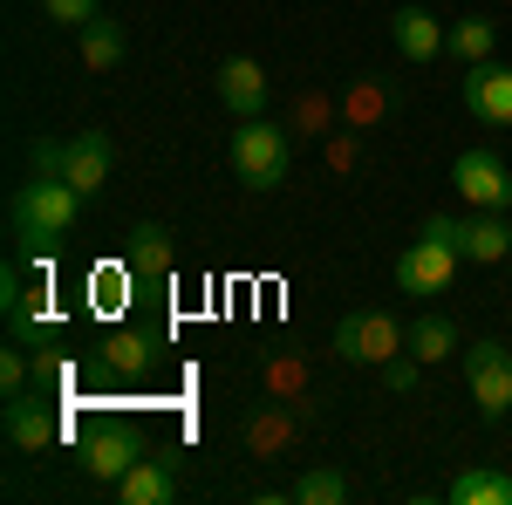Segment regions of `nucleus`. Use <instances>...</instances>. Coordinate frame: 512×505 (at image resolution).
<instances>
[{
  "mask_svg": "<svg viewBox=\"0 0 512 505\" xmlns=\"http://www.w3.org/2000/svg\"><path fill=\"white\" fill-rule=\"evenodd\" d=\"M123 267H130V280H164V273H171V233H164V226H137Z\"/></svg>",
  "mask_w": 512,
  "mask_h": 505,
  "instance_id": "nucleus-15",
  "label": "nucleus"
},
{
  "mask_svg": "<svg viewBox=\"0 0 512 505\" xmlns=\"http://www.w3.org/2000/svg\"><path fill=\"white\" fill-rule=\"evenodd\" d=\"M465 110L478 123H512V69L506 62H472L465 69Z\"/></svg>",
  "mask_w": 512,
  "mask_h": 505,
  "instance_id": "nucleus-10",
  "label": "nucleus"
},
{
  "mask_svg": "<svg viewBox=\"0 0 512 505\" xmlns=\"http://www.w3.org/2000/svg\"><path fill=\"white\" fill-rule=\"evenodd\" d=\"M110 369H117V376H144V369H151V342H144V335H110Z\"/></svg>",
  "mask_w": 512,
  "mask_h": 505,
  "instance_id": "nucleus-21",
  "label": "nucleus"
},
{
  "mask_svg": "<svg viewBox=\"0 0 512 505\" xmlns=\"http://www.w3.org/2000/svg\"><path fill=\"white\" fill-rule=\"evenodd\" d=\"M451 505H512V471H458L451 478Z\"/></svg>",
  "mask_w": 512,
  "mask_h": 505,
  "instance_id": "nucleus-16",
  "label": "nucleus"
},
{
  "mask_svg": "<svg viewBox=\"0 0 512 505\" xmlns=\"http://www.w3.org/2000/svg\"><path fill=\"white\" fill-rule=\"evenodd\" d=\"M41 14H48V21H55V28H89V21H96V0H41Z\"/></svg>",
  "mask_w": 512,
  "mask_h": 505,
  "instance_id": "nucleus-22",
  "label": "nucleus"
},
{
  "mask_svg": "<svg viewBox=\"0 0 512 505\" xmlns=\"http://www.w3.org/2000/svg\"><path fill=\"white\" fill-rule=\"evenodd\" d=\"M451 192L465 198L472 212H506L512 205V171L499 151H458L451 164Z\"/></svg>",
  "mask_w": 512,
  "mask_h": 505,
  "instance_id": "nucleus-6",
  "label": "nucleus"
},
{
  "mask_svg": "<svg viewBox=\"0 0 512 505\" xmlns=\"http://www.w3.org/2000/svg\"><path fill=\"white\" fill-rule=\"evenodd\" d=\"M465 349V335H458V321L451 314H417L410 321V355L417 362H444V355Z\"/></svg>",
  "mask_w": 512,
  "mask_h": 505,
  "instance_id": "nucleus-14",
  "label": "nucleus"
},
{
  "mask_svg": "<svg viewBox=\"0 0 512 505\" xmlns=\"http://www.w3.org/2000/svg\"><path fill=\"white\" fill-rule=\"evenodd\" d=\"M82 62H89V69H117V62H123V35H117V21H103V14H96V21L82 28Z\"/></svg>",
  "mask_w": 512,
  "mask_h": 505,
  "instance_id": "nucleus-19",
  "label": "nucleus"
},
{
  "mask_svg": "<svg viewBox=\"0 0 512 505\" xmlns=\"http://www.w3.org/2000/svg\"><path fill=\"white\" fill-rule=\"evenodd\" d=\"M424 233L444 239V246H458V260H478V267H499L512 260V226H499L492 212H472V219H424Z\"/></svg>",
  "mask_w": 512,
  "mask_h": 505,
  "instance_id": "nucleus-5",
  "label": "nucleus"
},
{
  "mask_svg": "<svg viewBox=\"0 0 512 505\" xmlns=\"http://www.w3.org/2000/svg\"><path fill=\"white\" fill-rule=\"evenodd\" d=\"M390 41L403 62H437L444 48H451V35H444V21H437L431 7H396L390 14Z\"/></svg>",
  "mask_w": 512,
  "mask_h": 505,
  "instance_id": "nucleus-9",
  "label": "nucleus"
},
{
  "mask_svg": "<svg viewBox=\"0 0 512 505\" xmlns=\"http://www.w3.org/2000/svg\"><path fill=\"white\" fill-rule=\"evenodd\" d=\"M267 96H274V82H267V69H260L253 55H233V62L219 69V103H226L233 117H260Z\"/></svg>",
  "mask_w": 512,
  "mask_h": 505,
  "instance_id": "nucleus-11",
  "label": "nucleus"
},
{
  "mask_svg": "<svg viewBox=\"0 0 512 505\" xmlns=\"http://www.w3.org/2000/svg\"><path fill=\"white\" fill-rule=\"evenodd\" d=\"M123 280H130V267H103V273H89V294H96L103 308H117V301H123V294H117Z\"/></svg>",
  "mask_w": 512,
  "mask_h": 505,
  "instance_id": "nucleus-24",
  "label": "nucleus"
},
{
  "mask_svg": "<svg viewBox=\"0 0 512 505\" xmlns=\"http://www.w3.org/2000/svg\"><path fill=\"white\" fill-rule=\"evenodd\" d=\"M492 48H499V28L485 21V14H472V21H458L451 28V55L472 69V62H492Z\"/></svg>",
  "mask_w": 512,
  "mask_h": 505,
  "instance_id": "nucleus-18",
  "label": "nucleus"
},
{
  "mask_svg": "<svg viewBox=\"0 0 512 505\" xmlns=\"http://www.w3.org/2000/svg\"><path fill=\"white\" fill-rule=\"evenodd\" d=\"M171 492H178V485H171V471L151 465V458H137V465L117 478V499H123V505H164Z\"/></svg>",
  "mask_w": 512,
  "mask_h": 505,
  "instance_id": "nucleus-17",
  "label": "nucleus"
},
{
  "mask_svg": "<svg viewBox=\"0 0 512 505\" xmlns=\"http://www.w3.org/2000/svg\"><path fill=\"white\" fill-rule=\"evenodd\" d=\"M76 212H82V192L69 178H28V185L14 192V205H7V226H14V239H21L28 253H41L48 239H62L76 226Z\"/></svg>",
  "mask_w": 512,
  "mask_h": 505,
  "instance_id": "nucleus-1",
  "label": "nucleus"
},
{
  "mask_svg": "<svg viewBox=\"0 0 512 505\" xmlns=\"http://www.w3.org/2000/svg\"><path fill=\"white\" fill-rule=\"evenodd\" d=\"M28 171H35V178H62V144H55V137L28 144Z\"/></svg>",
  "mask_w": 512,
  "mask_h": 505,
  "instance_id": "nucleus-23",
  "label": "nucleus"
},
{
  "mask_svg": "<svg viewBox=\"0 0 512 505\" xmlns=\"http://www.w3.org/2000/svg\"><path fill=\"white\" fill-rule=\"evenodd\" d=\"M0 424H7V444H14V451H48V444L62 437L55 410H48L41 396H28V389H21V396H7V417H0Z\"/></svg>",
  "mask_w": 512,
  "mask_h": 505,
  "instance_id": "nucleus-12",
  "label": "nucleus"
},
{
  "mask_svg": "<svg viewBox=\"0 0 512 505\" xmlns=\"http://www.w3.org/2000/svg\"><path fill=\"white\" fill-rule=\"evenodd\" d=\"M0 389H7V396H21V389H28V355H21V349L0 355Z\"/></svg>",
  "mask_w": 512,
  "mask_h": 505,
  "instance_id": "nucleus-25",
  "label": "nucleus"
},
{
  "mask_svg": "<svg viewBox=\"0 0 512 505\" xmlns=\"http://www.w3.org/2000/svg\"><path fill=\"white\" fill-rule=\"evenodd\" d=\"M458 362H465V389H472V403H478V417H506L512 410V342H465L458 349Z\"/></svg>",
  "mask_w": 512,
  "mask_h": 505,
  "instance_id": "nucleus-3",
  "label": "nucleus"
},
{
  "mask_svg": "<svg viewBox=\"0 0 512 505\" xmlns=\"http://www.w3.org/2000/svg\"><path fill=\"white\" fill-rule=\"evenodd\" d=\"M294 499H301V505H342V499H349V478L328 471V465H315V471L294 478Z\"/></svg>",
  "mask_w": 512,
  "mask_h": 505,
  "instance_id": "nucleus-20",
  "label": "nucleus"
},
{
  "mask_svg": "<svg viewBox=\"0 0 512 505\" xmlns=\"http://www.w3.org/2000/svg\"><path fill=\"white\" fill-rule=\"evenodd\" d=\"M110 164H117V151H110V137H103V130H76V137L62 144V178H69V185H76L82 198H96V192H103Z\"/></svg>",
  "mask_w": 512,
  "mask_h": 505,
  "instance_id": "nucleus-8",
  "label": "nucleus"
},
{
  "mask_svg": "<svg viewBox=\"0 0 512 505\" xmlns=\"http://www.w3.org/2000/svg\"><path fill=\"white\" fill-rule=\"evenodd\" d=\"M287 164H294L287 130H274L267 117H239V130H233V171H239V185L274 192L280 178H287Z\"/></svg>",
  "mask_w": 512,
  "mask_h": 505,
  "instance_id": "nucleus-2",
  "label": "nucleus"
},
{
  "mask_svg": "<svg viewBox=\"0 0 512 505\" xmlns=\"http://www.w3.org/2000/svg\"><path fill=\"white\" fill-rule=\"evenodd\" d=\"M396 349H410V328H396L383 308L342 314V328H335V355H342V362H369V369H383V362H396Z\"/></svg>",
  "mask_w": 512,
  "mask_h": 505,
  "instance_id": "nucleus-4",
  "label": "nucleus"
},
{
  "mask_svg": "<svg viewBox=\"0 0 512 505\" xmlns=\"http://www.w3.org/2000/svg\"><path fill=\"white\" fill-rule=\"evenodd\" d=\"M451 273H458V246H444V239H431V233H417L396 253V287H403V294H444Z\"/></svg>",
  "mask_w": 512,
  "mask_h": 505,
  "instance_id": "nucleus-7",
  "label": "nucleus"
},
{
  "mask_svg": "<svg viewBox=\"0 0 512 505\" xmlns=\"http://www.w3.org/2000/svg\"><path fill=\"white\" fill-rule=\"evenodd\" d=\"M144 458V444H137V430H96L89 444H82V471L96 478V485H117L123 471Z\"/></svg>",
  "mask_w": 512,
  "mask_h": 505,
  "instance_id": "nucleus-13",
  "label": "nucleus"
}]
</instances>
